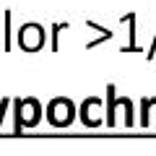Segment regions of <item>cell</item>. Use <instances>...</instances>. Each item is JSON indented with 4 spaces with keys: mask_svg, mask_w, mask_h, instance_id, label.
<instances>
[{
    "mask_svg": "<svg viewBox=\"0 0 156 156\" xmlns=\"http://www.w3.org/2000/svg\"><path fill=\"white\" fill-rule=\"evenodd\" d=\"M18 44L26 52L42 50L44 47V29L39 26V23H23L21 31H18Z\"/></svg>",
    "mask_w": 156,
    "mask_h": 156,
    "instance_id": "cell-1",
    "label": "cell"
},
{
    "mask_svg": "<svg viewBox=\"0 0 156 156\" xmlns=\"http://www.w3.org/2000/svg\"><path fill=\"white\" fill-rule=\"evenodd\" d=\"M99 104H101L99 96H89V99L81 104V120H83L86 128H99V125H101V120H91V117H89V107H99Z\"/></svg>",
    "mask_w": 156,
    "mask_h": 156,
    "instance_id": "cell-2",
    "label": "cell"
},
{
    "mask_svg": "<svg viewBox=\"0 0 156 156\" xmlns=\"http://www.w3.org/2000/svg\"><path fill=\"white\" fill-rule=\"evenodd\" d=\"M107 125L115 128V107H117V96H115V83H107Z\"/></svg>",
    "mask_w": 156,
    "mask_h": 156,
    "instance_id": "cell-3",
    "label": "cell"
},
{
    "mask_svg": "<svg viewBox=\"0 0 156 156\" xmlns=\"http://www.w3.org/2000/svg\"><path fill=\"white\" fill-rule=\"evenodd\" d=\"M13 115H16L13 133H21V130L26 128V120H23V99H13Z\"/></svg>",
    "mask_w": 156,
    "mask_h": 156,
    "instance_id": "cell-4",
    "label": "cell"
},
{
    "mask_svg": "<svg viewBox=\"0 0 156 156\" xmlns=\"http://www.w3.org/2000/svg\"><path fill=\"white\" fill-rule=\"evenodd\" d=\"M122 21H128L130 23V42H128V47H120L122 52H140V47H135V13H128V16L122 18Z\"/></svg>",
    "mask_w": 156,
    "mask_h": 156,
    "instance_id": "cell-5",
    "label": "cell"
},
{
    "mask_svg": "<svg viewBox=\"0 0 156 156\" xmlns=\"http://www.w3.org/2000/svg\"><path fill=\"white\" fill-rule=\"evenodd\" d=\"M117 107H125V125L133 128L135 125V120H133V101H130L128 96H122V99H117Z\"/></svg>",
    "mask_w": 156,
    "mask_h": 156,
    "instance_id": "cell-6",
    "label": "cell"
},
{
    "mask_svg": "<svg viewBox=\"0 0 156 156\" xmlns=\"http://www.w3.org/2000/svg\"><path fill=\"white\" fill-rule=\"evenodd\" d=\"M151 104H156V99H146L143 96V101H140V125L143 128H148V107Z\"/></svg>",
    "mask_w": 156,
    "mask_h": 156,
    "instance_id": "cell-7",
    "label": "cell"
},
{
    "mask_svg": "<svg viewBox=\"0 0 156 156\" xmlns=\"http://www.w3.org/2000/svg\"><path fill=\"white\" fill-rule=\"evenodd\" d=\"M60 29H68V23H52V50H60V44H57V34H60Z\"/></svg>",
    "mask_w": 156,
    "mask_h": 156,
    "instance_id": "cell-8",
    "label": "cell"
},
{
    "mask_svg": "<svg viewBox=\"0 0 156 156\" xmlns=\"http://www.w3.org/2000/svg\"><path fill=\"white\" fill-rule=\"evenodd\" d=\"M11 13L5 11V47H3V50H11Z\"/></svg>",
    "mask_w": 156,
    "mask_h": 156,
    "instance_id": "cell-9",
    "label": "cell"
},
{
    "mask_svg": "<svg viewBox=\"0 0 156 156\" xmlns=\"http://www.w3.org/2000/svg\"><path fill=\"white\" fill-rule=\"evenodd\" d=\"M11 101H13V99H8V96H5L3 101H0V125H3V117H5V107L11 104Z\"/></svg>",
    "mask_w": 156,
    "mask_h": 156,
    "instance_id": "cell-10",
    "label": "cell"
},
{
    "mask_svg": "<svg viewBox=\"0 0 156 156\" xmlns=\"http://www.w3.org/2000/svg\"><path fill=\"white\" fill-rule=\"evenodd\" d=\"M154 55H156V37H154V42H151V47H148V52H146V57L151 60Z\"/></svg>",
    "mask_w": 156,
    "mask_h": 156,
    "instance_id": "cell-11",
    "label": "cell"
}]
</instances>
